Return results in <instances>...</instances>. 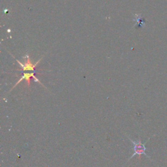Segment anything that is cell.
<instances>
[{
    "label": "cell",
    "mask_w": 167,
    "mask_h": 167,
    "mask_svg": "<svg viewBox=\"0 0 167 167\" xmlns=\"http://www.w3.org/2000/svg\"><path fill=\"white\" fill-rule=\"evenodd\" d=\"M13 58H14L15 59V60L17 61V62H18L20 65V67H21V69L23 70L24 71H32L33 73H36V71H35V68H36L37 65L39 64V63L40 62L41 60H42L43 58H41L40 60H38L37 62L35 63L34 64L32 63V61H31L30 60V58H29V55L27 54L26 56H25V58H26V60H25V62L24 63H21L20 61L19 60H18L17 59H16L14 56H13L12 54H11Z\"/></svg>",
    "instance_id": "7a4b0ae2"
},
{
    "label": "cell",
    "mask_w": 167,
    "mask_h": 167,
    "mask_svg": "<svg viewBox=\"0 0 167 167\" xmlns=\"http://www.w3.org/2000/svg\"><path fill=\"white\" fill-rule=\"evenodd\" d=\"M127 138H128L129 139L130 141L133 143V152H134V153L133 155H132V156L130 157V159H129V161L130 159H131L132 158H133L134 156H135L136 155H138L139 157V160H140V157H141V155H146L148 159H151V157H149V155H148L146 154V146H145V145H146V144L149 141V140L150 139V138H149L148 139L147 141L145 142L144 143H142L141 142V140H140V138H139V140H138V142H135L134 141V140H133L132 139H131V138H129V136H127Z\"/></svg>",
    "instance_id": "6da1fadb"
},
{
    "label": "cell",
    "mask_w": 167,
    "mask_h": 167,
    "mask_svg": "<svg viewBox=\"0 0 167 167\" xmlns=\"http://www.w3.org/2000/svg\"><path fill=\"white\" fill-rule=\"evenodd\" d=\"M36 73H24L23 74V75L22 76V77L19 79V80L15 84V85L14 86H13L12 88L10 90V91H11L12 89H14L15 87L17 85H18L20 82H21L22 81L24 80H25L26 82H27L28 87H29V86H30V78H33L34 79V80H35V81H36V82L39 83V84H41L44 87H45V86L43 84V83H42L40 80H39V79L37 78V77L36 76ZM45 88H46V87H45Z\"/></svg>",
    "instance_id": "3957f363"
}]
</instances>
